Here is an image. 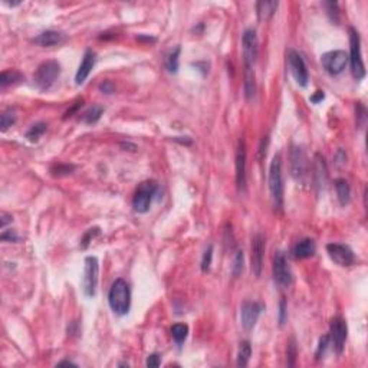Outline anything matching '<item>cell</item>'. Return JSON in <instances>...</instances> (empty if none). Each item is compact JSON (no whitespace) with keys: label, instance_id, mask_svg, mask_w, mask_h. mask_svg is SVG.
<instances>
[{"label":"cell","instance_id":"obj_1","mask_svg":"<svg viewBox=\"0 0 368 368\" xmlns=\"http://www.w3.org/2000/svg\"><path fill=\"white\" fill-rule=\"evenodd\" d=\"M268 183H269V191H270V199H272V204H273L275 210L280 211L282 207H283V193H285L280 154L273 156V159L270 161Z\"/></svg>","mask_w":368,"mask_h":368},{"label":"cell","instance_id":"obj_2","mask_svg":"<svg viewBox=\"0 0 368 368\" xmlns=\"http://www.w3.org/2000/svg\"><path fill=\"white\" fill-rule=\"evenodd\" d=\"M108 304L114 314L127 315L131 307V290L124 279H115L108 292Z\"/></svg>","mask_w":368,"mask_h":368},{"label":"cell","instance_id":"obj_3","mask_svg":"<svg viewBox=\"0 0 368 368\" xmlns=\"http://www.w3.org/2000/svg\"><path fill=\"white\" fill-rule=\"evenodd\" d=\"M290 176L299 184H305L309 179V160L301 145H292L289 151Z\"/></svg>","mask_w":368,"mask_h":368},{"label":"cell","instance_id":"obj_4","mask_svg":"<svg viewBox=\"0 0 368 368\" xmlns=\"http://www.w3.org/2000/svg\"><path fill=\"white\" fill-rule=\"evenodd\" d=\"M349 55L348 62H351V72L357 81L365 78V65L361 53V38L354 28H349Z\"/></svg>","mask_w":368,"mask_h":368},{"label":"cell","instance_id":"obj_5","mask_svg":"<svg viewBox=\"0 0 368 368\" xmlns=\"http://www.w3.org/2000/svg\"><path fill=\"white\" fill-rule=\"evenodd\" d=\"M60 65L56 60H46L40 63L33 75V84L40 91H48L59 78Z\"/></svg>","mask_w":368,"mask_h":368},{"label":"cell","instance_id":"obj_6","mask_svg":"<svg viewBox=\"0 0 368 368\" xmlns=\"http://www.w3.org/2000/svg\"><path fill=\"white\" fill-rule=\"evenodd\" d=\"M98 275H100V263L95 256L85 258L84 278H82V289L88 298H94L97 295L98 288Z\"/></svg>","mask_w":368,"mask_h":368},{"label":"cell","instance_id":"obj_7","mask_svg":"<svg viewBox=\"0 0 368 368\" xmlns=\"http://www.w3.org/2000/svg\"><path fill=\"white\" fill-rule=\"evenodd\" d=\"M157 189H159V186L153 180H147V181H142L141 184H138L137 191L134 194V199H132V206H134V210L137 213H147L149 211L150 204L153 201V197H154Z\"/></svg>","mask_w":368,"mask_h":368},{"label":"cell","instance_id":"obj_8","mask_svg":"<svg viewBox=\"0 0 368 368\" xmlns=\"http://www.w3.org/2000/svg\"><path fill=\"white\" fill-rule=\"evenodd\" d=\"M258 35L253 29H246L242 35V52H243V63L245 69H253L258 58L259 49Z\"/></svg>","mask_w":368,"mask_h":368},{"label":"cell","instance_id":"obj_9","mask_svg":"<svg viewBox=\"0 0 368 368\" xmlns=\"http://www.w3.org/2000/svg\"><path fill=\"white\" fill-rule=\"evenodd\" d=\"M321 63L329 75H339L348 65V53L345 50H329L321 56Z\"/></svg>","mask_w":368,"mask_h":368},{"label":"cell","instance_id":"obj_10","mask_svg":"<svg viewBox=\"0 0 368 368\" xmlns=\"http://www.w3.org/2000/svg\"><path fill=\"white\" fill-rule=\"evenodd\" d=\"M273 280L280 289H286L292 283V272L288 265V260L283 252H276L273 259Z\"/></svg>","mask_w":368,"mask_h":368},{"label":"cell","instance_id":"obj_11","mask_svg":"<svg viewBox=\"0 0 368 368\" xmlns=\"http://www.w3.org/2000/svg\"><path fill=\"white\" fill-rule=\"evenodd\" d=\"M288 65L289 69H290V73H292V77H293V80L297 81V84H298L299 87L305 88V87L308 85L309 75L304 58L299 55L298 52H295V50H289Z\"/></svg>","mask_w":368,"mask_h":368},{"label":"cell","instance_id":"obj_12","mask_svg":"<svg viewBox=\"0 0 368 368\" xmlns=\"http://www.w3.org/2000/svg\"><path fill=\"white\" fill-rule=\"evenodd\" d=\"M347 335H348V328H347V322L342 318H334L331 321V327H329V341L334 345V349L337 354H341L345 347V341H347Z\"/></svg>","mask_w":368,"mask_h":368},{"label":"cell","instance_id":"obj_13","mask_svg":"<svg viewBox=\"0 0 368 368\" xmlns=\"http://www.w3.org/2000/svg\"><path fill=\"white\" fill-rule=\"evenodd\" d=\"M263 309H265V307L259 302H252V301L243 302L240 307V321H242L243 328L246 331H252L255 328Z\"/></svg>","mask_w":368,"mask_h":368},{"label":"cell","instance_id":"obj_14","mask_svg":"<svg viewBox=\"0 0 368 368\" xmlns=\"http://www.w3.org/2000/svg\"><path fill=\"white\" fill-rule=\"evenodd\" d=\"M327 252H328L329 258L342 268H348L351 265H354V262H355L354 252L347 245L329 243V245H327Z\"/></svg>","mask_w":368,"mask_h":368},{"label":"cell","instance_id":"obj_15","mask_svg":"<svg viewBox=\"0 0 368 368\" xmlns=\"http://www.w3.org/2000/svg\"><path fill=\"white\" fill-rule=\"evenodd\" d=\"M252 273L259 278L263 268V253H265V238L262 235H256L252 239Z\"/></svg>","mask_w":368,"mask_h":368},{"label":"cell","instance_id":"obj_16","mask_svg":"<svg viewBox=\"0 0 368 368\" xmlns=\"http://www.w3.org/2000/svg\"><path fill=\"white\" fill-rule=\"evenodd\" d=\"M236 184L239 191L246 186V142L242 138L236 150Z\"/></svg>","mask_w":368,"mask_h":368},{"label":"cell","instance_id":"obj_17","mask_svg":"<svg viewBox=\"0 0 368 368\" xmlns=\"http://www.w3.org/2000/svg\"><path fill=\"white\" fill-rule=\"evenodd\" d=\"M94 65H95V53L91 49L85 50L84 53V58L81 62L80 68L77 70V75H75V82L77 85H82L87 78L90 77L91 70L94 69Z\"/></svg>","mask_w":368,"mask_h":368},{"label":"cell","instance_id":"obj_18","mask_svg":"<svg viewBox=\"0 0 368 368\" xmlns=\"http://www.w3.org/2000/svg\"><path fill=\"white\" fill-rule=\"evenodd\" d=\"M317 252V245L312 239H302L292 249V256L295 259H308Z\"/></svg>","mask_w":368,"mask_h":368},{"label":"cell","instance_id":"obj_19","mask_svg":"<svg viewBox=\"0 0 368 368\" xmlns=\"http://www.w3.org/2000/svg\"><path fill=\"white\" fill-rule=\"evenodd\" d=\"M65 40V35L60 33L58 30H46V32H42L39 36L35 39V42L40 45V46H45V48H49V46H55V45H59Z\"/></svg>","mask_w":368,"mask_h":368},{"label":"cell","instance_id":"obj_20","mask_svg":"<svg viewBox=\"0 0 368 368\" xmlns=\"http://www.w3.org/2000/svg\"><path fill=\"white\" fill-rule=\"evenodd\" d=\"M335 190H337V196H338L341 206H347L351 201V187H349L348 181L345 179L335 180Z\"/></svg>","mask_w":368,"mask_h":368},{"label":"cell","instance_id":"obj_21","mask_svg":"<svg viewBox=\"0 0 368 368\" xmlns=\"http://www.w3.org/2000/svg\"><path fill=\"white\" fill-rule=\"evenodd\" d=\"M278 2H259L256 3V12L260 20H268L273 16V13L278 9Z\"/></svg>","mask_w":368,"mask_h":368},{"label":"cell","instance_id":"obj_22","mask_svg":"<svg viewBox=\"0 0 368 368\" xmlns=\"http://www.w3.org/2000/svg\"><path fill=\"white\" fill-rule=\"evenodd\" d=\"M48 129V124L46 122H36L26 131V138L30 142H38L39 138L46 132Z\"/></svg>","mask_w":368,"mask_h":368},{"label":"cell","instance_id":"obj_23","mask_svg":"<svg viewBox=\"0 0 368 368\" xmlns=\"http://www.w3.org/2000/svg\"><path fill=\"white\" fill-rule=\"evenodd\" d=\"M252 355V347H250V342L249 341H242L239 345V351H238V365L239 367H246L249 364V359Z\"/></svg>","mask_w":368,"mask_h":368},{"label":"cell","instance_id":"obj_24","mask_svg":"<svg viewBox=\"0 0 368 368\" xmlns=\"http://www.w3.org/2000/svg\"><path fill=\"white\" fill-rule=\"evenodd\" d=\"M180 46H176L171 49L166 56V68L170 73H177L179 70V58H180Z\"/></svg>","mask_w":368,"mask_h":368},{"label":"cell","instance_id":"obj_25","mask_svg":"<svg viewBox=\"0 0 368 368\" xmlns=\"http://www.w3.org/2000/svg\"><path fill=\"white\" fill-rule=\"evenodd\" d=\"M187 335H189V327L186 324H174L171 327V337L179 345H181L186 341Z\"/></svg>","mask_w":368,"mask_h":368},{"label":"cell","instance_id":"obj_26","mask_svg":"<svg viewBox=\"0 0 368 368\" xmlns=\"http://www.w3.org/2000/svg\"><path fill=\"white\" fill-rule=\"evenodd\" d=\"M104 114V108L100 107V105H92L90 110H87V112L82 115V121L85 122V124H95V122H98L101 118V115Z\"/></svg>","mask_w":368,"mask_h":368},{"label":"cell","instance_id":"obj_27","mask_svg":"<svg viewBox=\"0 0 368 368\" xmlns=\"http://www.w3.org/2000/svg\"><path fill=\"white\" fill-rule=\"evenodd\" d=\"M22 80H23V77L20 75L19 72H15V70H5V72H2V75H0V87H2V88H6V87H9L12 84H15V82H18V81Z\"/></svg>","mask_w":368,"mask_h":368},{"label":"cell","instance_id":"obj_28","mask_svg":"<svg viewBox=\"0 0 368 368\" xmlns=\"http://www.w3.org/2000/svg\"><path fill=\"white\" fill-rule=\"evenodd\" d=\"M16 122V114H15V111L12 110H8L5 111L3 114H2V118H0V127H2V131L5 132V131H8V129L13 125Z\"/></svg>","mask_w":368,"mask_h":368},{"label":"cell","instance_id":"obj_29","mask_svg":"<svg viewBox=\"0 0 368 368\" xmlns=\"http://www.w3.org/2000/svg\"><path fill=\"white\" fill-rule=\"evenodd\" d=\"M243 270V252L239 250L235 256V260H233V268H232V273L235 278H238L240 273Z\"/></svg>","mask_w":368,"mask_h":368},{"label":"cell","instance_id":"obj_30","mask_svg":"<svg viewBox=\"0 0 368 368\" xmlns=\"http://www.w3.org/2000/svg\"><path fill=\"white\" fill-rule=\"evenodd\" d=\"M211 259H213V246L209 245L207 249L204 250V253H203V258H201V270L203 272L209 270L210 265H211Z\"/></svg>","mask_w":368,"mask_h":368},{"label":"cell","instance_id":"obj_31","mask_svg":"<svg viewBox=\"0 0 368 368\" xmlns=\"http://www.w3.org/2000/svg\"><path fill=\"white\" fill-rule=\"evenodd\" d=\"M100 233H101L100 228H92V229L88 230V232L85 233V236H84L82 240H81V248L82 249L88 248V245L91 243V240L94 239L95 236H100Z\"/></svg>","mask_w":368,"mask_h":368},{"label":"cell","instance_id":"obj_32","mask_svg":"<svg viewBox=\"0 0 368 368\" xmlns=\"http://www.w3.org/2000/svg\"><path fill=\"white\" fill-rule=\"evenodd\" d=\"M295 358H297V345H295V339L292 338L289 341L288 345V365L292 367L295 365Z\"/></svg>","mask_w":368,"mask_h":368},{"label":"cell","instance_id":"obj_33","mask_svg":"<svg viewBox=\"0 0 368 368\" xmlns=\"http://www.w3.org/2000/svg\"><path fill=\"white\" fill-rule=\"evenodd\" d=\"M288 319V311H286V302L285 299L280 301L279 304V327H283Z\"/></svg>","mask_w":368,"mask_h":368},{"label":"cell","instance_id":"obj_34","mask_svg":"<svg viewBox=\"0 0 368 368\" xmlns=\"http://www.w3.org/2000/svg\"><path fill=\"white\" fill-rule=\"evenodd\" d=\"M328 345H329L328 335H325V337H322V338L319 339V345L318 349H317V358H322V357H324V354H325V351L328 348Z\"/></svg>","mask_w":368,"mask_h":368},{"label":"cell","instance_id":"obj_35","mask_svg":"<svg viewBox=\"0 0 368 368\" xmlns=\"http://www.w3.org/2000/svg\"><path fill=\"white\" fill-rule=\"evenodd\" d=\"M325 6L328 8V13L331 15V18H332V22H338V3H332V2H329V3H325Z\"/></svg>","mask_w":368,"mask_h":368},{"label":"cell","instance_id":"obj_36","mask_svg":"<svg viewBox=\"0 0 368 368\" xmlns=\"http://www.w3.org/2000/svg\"><path fill=\"white\" fill-rule=\"evenodd\" d=\"M0 238L3 242H18L19 240V236L15 233V230H5Z\"/></svg>","mask_w":368,"mask_h":368},{"label":"cell","instance_id":"obj_37","mask_svg":"<svg viewBox=\"0 0 368 368\" xmlns=\"http://www.w3.org/2000/svg\"><path fill=\"white\" fill-rule=\"evenodd\" d=\"M160 364H161V358H160L159 354H151L149 355V358H147V367H160Z\"/></svg>","mask_w":368,"mask_h":368},{"label":"cell","instance_id":"obj_38","mask_svg":"<svg viewBox=\"0 0 368 368\" xmlns=\"http://www.w3.org/2000/svg\"><path fill=\"white\" fill-rule=\"evenodd\" d=\"M73 169H75L73 166H62V164H59L56 169H52V171H53V173H55V171H58L56 174L60 176V174H70V171H72Z\"/></svg>","mask_w":368,"mask_h":368},{"label":"cell","instance_id":"obj_39","mask_svg":"<svg viewBox=\"0 0 368 368\" xmlns=\"http://www.w3.org/2000/svg\"><path fill=\"white\" fill-rule=\"evenodd\" d=\"M325 98V95H324V92L322 91H317L311 98H309V101L312 102V104H318V102H321V101L324 100Z\"/></svg>","mask_w":368,"mask_h":368},{"label":"cell","instance_id":"obj_40","mask_svg":"<svg viewBox=\"0 0 368 368\" xmlns=\"http://www.w3.org/2000/svg\"><path fill=\"white\" fill-rule=\"evenodd\" d=\"M100 90L102 92H105V94H111V92H114V87H112V84H111L110 81H105L104 84L100 85Z\"/></svg>","mask_w":368,"mask_h":368},{"label":"cell","instance_id":"obj_41","mask_svg":"<svg viewBox=\"0 0 368 368\" xmlns=\"http://www.w3.org/2000/svg\"><path fill=\"white\" fill-rule=\"evenodd\" d=\"M9 222H12V216L6 214V213H2V229H5Z\"/></svg>","mask_w":368,"mask_h":368},{"label":"cell","instance_id":"obj_42","mask_svg":"<svg viewBox=\"0 0 368 368\" xmlns=\"http://www.w3.org/2000/svg\"><path fill=\"white\" fill-rule=\"evenodd\" d=\"M59 365H75V364L72 361H60Z\"/></svg>","mask_w":368,"mask_h":368}]
</instances>
